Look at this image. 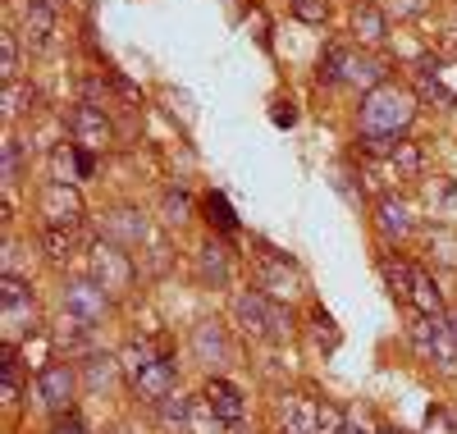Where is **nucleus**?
<instances>
[{
  "label": "nucleus",
  "mask_w": 457,
  "mask_h": 434,
  "mask_svg": "<svg viewBox=\"0 0 457 434\" xmlns=\"http://www.w3.org/2000/svg\"><path fill=\"white\" fill-rule=\"evenodd\" d=\"M416 105H421V101H416V92H407L398 83H385V88H375V92L361 96L357 129L366 138H403L411 129V120H416Z\"/></svg>",
  "instance_id": "1"
},
{
  "label": "nucleus",
  "mask_w": 457,
  "mask_h": 434,
  "mask_svg": "<svg viewBox=\"0 0 457 434\" xmlns=\"http://www.w3.org/2000/svg\"><path fill=\"white\" fill-rule=\"evenodd\" d=\"M0 325H5V343H19L42 325L37 315V293L23 274H0Z\"/></svg>",
  "instance_id": "2"
},
{
  "label": "nucleus",
  "mask_w": 457,
  "mask_h": 434,
  "mask_svg": "<svg viewBox=\"0 0 457 434\" xmlns=\"http://www.w3.org/2000/svg\"><path fill=\"white\" fill-rule=\"evenodd\" d=\"M137 261L129 256V247L120 243H110V238H96L92 252H87V274L110 293V297H124L133 284H137Z\"/></svg>",
  "instance_id": "3"
},
{
  "label": "nucleus",
  "mask_w": 457,
  "mask_h": 434,
  "mask_svg": "<svg viewBox=\"0 0 457 434\" xmlns=\"http://www.w3.org/2000/svg\"><path fill=\"white\" fill-rule=\"evenodd\" d=\"M407 343H411V352H416L426 366H435V371H444V375L457 371V338H453V330H448L444 315H416V325L407 330Z\"/></svg>",
  "instance_id": "4"
},
{
  "label": "nucleus",
  "mask_w": 457,
  "mask_h": 434,
  "mask_svg": "<svg viewBox=\"0 0 457 434\" xmlns=\"http://www.w3.org/2000/svg\"><path fill=\"white\" fill-rule=\"evenodd\" d=\"M79 388H83L79 362H64V357L46 362L42 371H37V384H32V393H37V407L51 412V416L73 412V398H79Z\"/></svg>",
  "instance_id": "5"
},
{
  "label": "nucleus",
  "mask_w": 457,
  "mask_h": 434,
  "mask_svg": "<svg viewBox=\"0 0 457 434\" xmlns=\"http://www.w3.org/2000/svg\"><path fill=\"white\" fill-rule=\"evenodd\" d=\"M270 311H275V297H265L261 288H234L228 297V321L238 325V334L247 338H270Z\"/></svg>",
  "instance_id": "6"
},
{
  "label": "nucleus",
  "mask_w": 457,
  "mask_h": 434,
  "mask_svg": "<svg viewBox=\"0 0 457 434\" xmlns=\"http://www.w3.org/2000/svg\"><path fill=\"white\" fill-rule=\"evenodd\" d=\"M187 347H193V357H197L211 375H220L228 362H234V338H228V325H220V321H197Z\"/></svg>",
  "instance_id": "7"
},
{
  "label": "nucleus",
  "mask_w": 457,
  "mask_h": 434,
  "mask_svg": "<svg viewBox=\"0 0 457 434\" xmlns=\"http://www.w3.org/2000/svg\"><path fill=\"white\" fill-rule=\"evenodd\" d=\"M256 288L275 302H293L302 293V274H297V261L284 256V252H265L261 256V270H256Z\"/></svg>",
  "instance_id": "8"
},
{
  "label": "nucleus",
  "mask_w": 457,
  "mask_h": 434,
  "mask_svg": "<svg viewBox=\"0 0 457 434\" xmlns=\"http://www.w3.org/2000/svg\"><path fill=\"white\" fill-rule=\"evenodd\" d=\"M37 206H42V220L46 224H60V229H79L87 220V206H83V196L73 183H51L42 188V196H37Z\"/></svg>",
  "instance_id": "9"
},
{
  "label": "nucleus",
  "mask_w": 457,
  "mask_h": 434,
  "mask_svg": "<svg viewBox=\"0 0 457 434\" xmlns=\"http://www.w3.org/2000/svg\"><path fill=\"white\" fill-rule=\"evenodd\" d=\"M110 306H114V297L92 280V274H83V280H69V284H64V311H69V315H79V321L101 325L105 315H110Z\"/></svg>",
  "instance_id": "10"
},
{
  "label": "nucleus",
  "mask_w": 457,
  "mask_h": 434,
  "mask_svg": "<svg viewBox=\"0 0 457 434\" xmlns=\"http://www.w3.org/2000/svg\"><path fill=\"white\" fill-rule=\"evenodd\" d=\"M101 238L120 243V247H146L156 233H151V220H146L137 206H114V211H105V220H101Z\"/></svg>",
  "instance_id": "11"
},
{
  "label": "nucleus",
  "mask_w": 457,
  "mask_h": 434,
  "mask_svg": "<svg viewBox=\"0 0 457 434\" xmlns=\"http://www.w3.org/2000/svg\"><path fill=\"white\" fill-rule=\"evenodd\" d=\"M193 265H197V280L206 288H228V280H234V252H228V243L220 238V233H211V238L197 243Z\"/></svg>",
  "instance_id": "12"
},
{
  "label": "nucleus",
  "mask_w": 457,
  "mask_h": 434,
  "mask_svg": "<svg viewBox=\"0 0 457 434\" xmlns=\"http://www.w3.org/2000/svg\"><path fill=\"white\" fill-rule=\"evenodd\" d=\"M174 384H179V371H174V362L161 352L156 362H146V366L129 380V393H133L137 403H151V407H156L161 398H170V393H174Z\"/></svg>",
  "instance_id": "13"
},
{
  "label": "nucleus",
  "mask_w": 457,
  "mask_h": 434,
  "mask_svg": "<svg viewBox=\"0 0 457 434\" xmlns=\"http://www.w3.org/2000/svg\"><path fill=\"white\" fill-rule=\"evenodd\" d=\"M375 229H379V238H385V243H403V238L416 233V215H411V206L403 202L398 192L375 196Z\"/></svg>",
  "instance_id": "14"
},
{
  "label": "nucleus",
  "mask_w": 457,
  "mask_h": 434,
  "mask_svg": "<svg viewBox=\"0 0 457 434\" xmlns=\"http://www.w3.org/2000/svg\"><path fill=\"white\" fill-rule=\"evenodd\" d=\"M69 138L92 151V146H105V142L114 138V124H110V114H105L101 105L79 101V105L69 110Z\"/></svg>",
  "instance_id": "15"
},
{
  "label": "nucleus",
  "mask_w": 457,
  "mask_h": 434,
  "mask_svg": "<svg viewBox=\"0 0 457 434\" xmlns=\"http://www.w3.org/2000/svg\"><path fill=\"white\" fill-rule=\"evenodd\" d=\"M202 398L211 403V412H215L224 425H243V416H247V398H243V388H238L234 380L211 375L206 388H202Z\"/></svg>",
  "instance_id": "16"
},
{
  "label": "nucleus",
  "mask_w": 457,
  "mask_h": 434,
  "mask_svg": "<svg viewBox=\"0 0 457 434\" xmlns=\"http://www.w3.org/2000/svg\"><path fill=\"white\" fill-rule=\"evenodd\" d=\"M79 375H83V388L87 393H110L114 384L124 380V366H120V352H92V357L79 362Z\"/></svg>",
  "instance_id": "17"
},
{
  "label": "nucleus",
  "mask_w": 457,
  "mask_h": 434,
  "mask_svg": "<svg viewBox=\"0 0 457 434\" xmlns=\"http://www.w3.org/2000/svg\"><path fill=\"white\" fill-rule=\"evenodd\" d=\"M55 347L69 352V362H83L96 352V325L92 321H79V315H64L60 330H55Z\"/></svg>",
  "instance_id": "18"
},
{
  "label": "nucleus",
  "mask_w": 457,
  "mask_h": 434,
  "mask_svg": "<svg viewBox=\"0 0 457 434\" xmlns=\"http://www.w3.org/2000/svg\"><path fill=\"white\" fill-rule=\"evenodd\" d=\"M279 416H284V434H320V403H316V398L284 393Z\"/></svg>",
  "instance_id": "19"
},
{
  "label": "nucleus",
  "mask_w": 457,
  "mask_h": 434,
  "mask_svg": "<svg viewBox=\"0 0 457 434\" xmlns=\"http://www.w3.org/2000/svg\"><path fill=\"white\" fill-rule=\"evenodd\" d=\"M353 64H357L353 46L329 42V46L320 51V60H316V83H320V88H338V83H348V78H353Z\"/></svg>",
  "instance_id": "20"
},
{
  "label": "nucleus",
  "mask_w": 457,
  "mask_h": 434,
  "mask_svg": "<svg viewBox=\"0 0 457 434\" xmlns=\"http://www.w3.org/2000/svg\"><path fill=\"white\" fill-rule=\"evenodd\" d=\"M51 32H55V5H46V0H23V37H28V46L46 51Z\"/></svg>",
  "instance_id": "21"
},
{
  "label": "nucleus",
  "mask_w": 457,
  "mask_h": 434,
  "mask_svg": "<svg viewBox=\"0 0 457 434\" xmlns=\"http://www.w3.org/2000/svg\"><path fill=\"white\" fill-rule=\"evenodd\" d=\"M37 247L51 265H64L79 256V229H60V224H42L37 229Z\"/></svg>",
  "instance_id": "22"
},
{
  "label": "nucleus",
  "mask_w": 457,
  "mask_h": 434,
  "mask_svg": "<svg viewBox=\"0 0 457 434\" xmlns=\"http://www.w3.org/2000/svg\"><path fill=\"white\" fill-rule=\"evenodd\" d=\"M379 274H385V284H389V293L403 302V306H411V274H416V261H407V256H398V252H379Z\"/></svg>",
  "instance_id": "23"
},
{
  "label": "nucleus",
  "mask_w": 457,
  "mask_h": 434,
  "mask_svg": "<svg viewBox=\"0 0 457 434\" xmlns=\"http://www.w3.org/2000/svg\"><path fill=\"white\" fill-rule=\"evenodd\" d=\"M353 37L361 46H385V37H389V19L379 5H370V0H361V5L353 10Z\"/></svg>",
  "instance_id": "24"
},
{
  "label": "nucleus",
  "mask_w": 457,
  "mask_h": 434,
  "mask_svg": "<svg viewBox=\"0 0 457 434\" xmlns=\"http://www.w3.org/2000/svg\"><path fill=\"white\" fill-rule=\"evenodd\" d=\"M411 311L416 315H444V288L421 265H416V274H411Z\"/></svg>",
  "instance_id": "25"
},
{
  "label": "nucleus",
  "mask_w": 457,
  "mask_h": 434,
  "mask_svg": "<svg viewBox=\"0 0 457 434\" xmlns=\"http://www.w3.org/2000/svg\"><path fill=\"white\" fill-rule=\"evenodd\" d=\"M0 388H5V407H19L23 398V362L14 343H0Z\"/></svg>",
  "instance_id": "26"
},
{
  "label": "nucleus",
  "mask_w": 457,
  "mask_h": 434,
  "mask_svg": "<svg viewBox=\"0 0 457 434\" xmlns=\"http://www.w3.org/2000/svg\"><path fill=\"white\" fill-rule=\"evenodd\" d=\"M193 403L197 398H187V393H170V398L156 403V425L165 434H183L187 430V416H193Z\"/></svg>",
  "instance_id": "27"
},
{
  "label": "nucleus",
  "mask_w": 457,
  "mask_h": 434,
  "mask_svg": "<svg viewBox=\"0 0 457 434\" xmlns=\"http://www.w3.org/2000/svg\"><path fill=\"white\" fill-rule=\"evenodd\" d=\"M389 170H394L398 179H421V170H426V151H421V142L403 138V142L394 146V155H389Z\"/></svg>",
  "instance_id": "28"
},
{
  "label": "nucleus",
  "mask_w": 457,
  "mask_h": 434,
  "mask_svg": "<svg viewBox=\"0 0 457 434\" xmlns=\"http://www.w3.org/2000/svg\"><path fill=\"white\" fill-rule=\"evenodd\" d=\"M46 170H51V183H79V146L55 142L46 155Z\"/></svg>",
  "instance_id": "29"
},
{
  "label": "nucleus",
  "mask_w": 457,
  "mask_h": 434,
  "mask_svg": "<svg viewBox=\"0 0 457 434\" xmlns=\"http://www.w3.org/2000/svg\"><path fill=\"white\" fill-rule=\"evenodd\" d=\"M411 83H416V101H421V105H439V110L457 105V92H448L439 83V73H411Z\"/></svg>",
  "instance_id": "30"
},
{
  "label": "nucleus",
  "mask_w": 457,
  "mask_h": 434,
  "mask_svg": "<svg viewBox=\"0 0 457 434\" xmlns=\"http://www.w3.org/2000/svg\"><path fill=\"white\" fill-rule=\"evenodd\" d=\"M202 211H206V220H211V229L220 233V238H224V233H238V215H234V206L224 202V192H206Z\"/></svg>",
  "instance_id": "31"
},
{
  "label": "nucleus",
  "mask_w": 457,
  "mask_h": 434,
  "mask_svg": "<svg viewBox=\"0 0 457 434\" xmlns=\"http://www.w3.org/2000/svg\"><path fill=\"white\" fill-rule=\"evenodd\" d=\"M156 357H161V352L151 347L146 338H129V343L120 347V366H124V384H129V380H133V375H137V371H142L146 362H156Z\"/></svg>",
  "instance_id": "32"
},
{
  "label": "nucleus",
  "mask_w": 457,
  "mask_h": 434,
  "mask_svg": "<svg viewBox=\"0 0 457 434\" xmlns=\"http://www.w3.org/2000/svg\"><path fill=\"white\" fill-rule=\"evenodd\" d=\"M161 220L165 224H187L193 220V196H187L183 188H165L161 192Z\"/></svg>",
  "instance_id": "33"
},
{
  "label": "nucleus",
  "mask_w": 457,
  "mask_h": 434,
  "mask_svg": "<svg viewBox=\"0 0 457 434\" xmlns=\"http://www.w3.org/2000/svg\"><path fill=\"white\" fill-rule=\"evenodd\" d=\"M224 430H228V425H224V421H220V416L211 412V403H206V398H197V403H193V416H187V430H183V434H224Z\"/></svg>",
  "instance_id": "34"
},
{
  "label": "nucleus",
  "mask_w": 457,
  "mask_h": 434,
  "mask_svg": "<svg viewBox=\"0 0 457 434\" xmlns=\"http://www.w3.org/2000/svg\"><path fill=\"white\" fill-rule=\"evenodd\" d=\"M37 101V92L28 83H5V92H0V105H5V120H19V114Z\"/></svg>",
  "instance_id": "35"
},
{
  "label": "nucleus",
  "mask_w": 457,
  "mask_h": 434,
  "mask_svg": "<svg viewBox=\"0 0 457 434\" xmlns=\"http://www.w3.org/2000/svg\"><path fill=\"white\" fill-rule=\"evenodd\" d=\"M430 202H435V215L457 224V179H439L435 192H430Z\"/></svg>",
  "instance_id": "36"
},
{
  "label": "nucleus",
  "mask_w": 457,
  "mask_h": 434,
  "mask_svg": "<svg viewBox=\"0 0 457 434\" xmlns=\"http://www.w3.org/2000/svg\"><path fill=\"white\" fill-rule=\"evenodd\" d=\"M312 330H316L320 352H334V347H338V325H334V315H329L325 306H312Z\"/></svg>",
  "instance_id": "37"
},
{
  "label": "nucleus",
  "mask_w": 457,
  "mask_h": 434,
  "mask_svg": "<svg viewBox=\"0 0 457 434\" xmlns=\"http://www.w3.org/2000/svg\"><path fill=\"white\" fill-rule=\"evenodd\" d=\"M170 265H174V252H170V243H165V238H161V233H156V238H151V243H146V256H142V270H146V274H165Z\"/></svg>",
  "instance_id": "38"
},
{
  "label": "nucleus",
  "mask_w": 457,
  "mask_h": 434,
  "mask_svg": "<svg viewBox=\"0 0 457 434\" xmlns=\"http://www.w3.org/2000/svg\"><path fill=\"white\" fill-rule=\"evenodd\" d=\"M0 78H5V83H19V37L14 32L0 37Z\"/></svg>",
  "instance_id": "39"
},
{
  "label": "nucleus",
  "mask_w": 457,
  "mask_h": 434,
  "mask_svg": "<svg viewBox=\"0 0 457 434\" xmlns=\"http://www.w3.org/2000/svg\"><path fill=\"white\" fill-rule=\"evenodd\" d=\"M288 10H293V19L320 28V23L329 19V0H288Z\"/></svg>",
  "instance_id": "40"
},
{
  "label": "nucleus",
  "mask_w": 457,
  "mask_h": 434,
  "mask_svg": "<svg viewBox=\"0 0 457 434\" xmlns=\"http://www.w3.org/2000/svg\"><path fill=\"white\" fill-rule=\"evenodd\" d=\"M297 334V321H293V311L284 306V302H275V311H270V343H288Z\"/></svg>",
  "instance_id": "41"
},
{
  "label": "nucleus",
  "mask_w": 457,
  "mask_h": 434,
  "mask_svg": "<svg viewBox=\"0 0 457 434\" xmlns=\"http://www.w3.org/2000/svg\"><path fill=\"white\" fill-rule=\"evenodd\" d=\"M320 434H348V407L338 403H320Z\"/></svg>",
  "instance_id": "42"
},
{
  "label": "nucleus",
  "mask_w": 457,
  "mask_h": 434,
  "mask_svg": "<svg viewBox=\"0 0 457 434\" xmlns=\"http://www.w3.org/2000/svg\"><path fill=\"white\" fill-rule=\"evenodd\" d=\"M51 434H92V430L79 412H64V416H51Z\"/></svg>",
  "instance_id": "43"
},
{
  "label": "nucleus",
  "mask_w": 457,
  "mask_h": 434,
  "mask_svg": "<svg viewBox=\"0 0 457 434\" xmlns=\"http://www.w3.org/2000/svg\"><path fill=\"white\" fill-rule=\"evenodd\" d=\"M19 170H23V151H19V138H5V188H14Z\"/></svg>",
  "instance_id": "44"
},
{
  "label": "nucleus",
  "mask_w": 457,
  "mask_h": 434,
  "mask_svg": "<svg viewBox=\"0 0 457 434\" xmlns=\"http://www.w3.org/2000/svg\"><path fill=\"white\" fill-rule=\"evenodd\" d=\"M348 434H379L370 407H348Z\"/></svg>",
  "instance_id": "45"
},
{
  "label": "nucleus",
  "mask_w": 457,
  "mask_h": 434,
  "mask_svg": "<svg viewBox=\"0 0 457 434\" xmlns=\"http://www.w3.org/2000/svg\"><path fill=\"white\" fill-rule=\"evenodd\" d=\"M105 78H110V88H114V92H120V96H124L129 105H137V101H142V92H137V88L129 83V78H124L120 69H105Z\"/></svg>",
  "instance_id": "46"
},
{
  "label": "nucleus",
  "mask_w": 457,
  "mask_h": 434,
  "mask_svg": "<svg viewBox=\"0 0 457 434\" xmlns=\"http://www.w3.org/2000/svg\"><path fill=\"white\" fill-rule=\"evenodd\" d=\"M105 83L110 78H83V101L87 105H105Z\"/></svg>",
  "instance_id": "47"
},
{
  "label": "nucleus",
  "mask_w": 457,
  "mask_h": 434,
  "mask_svg": "<svg viewBox=\"0 0 457 434\" xmlns=\"http://www.w3.org/2000/svg\"><path fill=\"white\" fill-rule=\"evenodd\" d=\"M270 120H275L279 129H293V124H297V110H293V101H279V105L270 110Z\"/></svg>",
  "instance_id": "48"
},
{
  "label": "nucleus",
  "mask_w": 457,
  "mask_h": 434,
  "mask_svg": "<svg viewBox=\"0 0 457 434\" xmlns=\"http://www.w3.org/2000/svg\"><path fill=\"white\" fill-rule=\"evenodd\" d=\"M421 10H426V0H394V14L398 19H416Z\"/></svg>",
  "instance_id": "49"
},
{
  "label": "nucleus",
  "mask_w": 457,
  "mask_h": 434,
  "mask_svg": "<svg viewBox=\"0 0 457 434\" xmlns=\"http://www.w3.org/2000/svg\"><path fill=\"white\" fill-rule=\"evenodd\" d=\"M73 146H79V142H73ZM92 174H96V155L87 146H79V179H92Z\"/></svg>",
  "instance_id": "50"
},
{
  "label": "nucleus",
  "mask_w": 457,
  "mask_h": 434,
  "mask_svg": "<svg viewBox=\"0 0 457 434\" xmlns=\"http://www.w3.org/2000/svg\"><path fill=\"white\" fill-rule=\"evenodd\" d=\"M444 321H448V330H453V338H457V306H453V311H444Z\"/></svg>",
  "instance_id": "51"
},
{
  "label": "nucleus",
  "mask_w": 457,
  "mask_h": 434,
  "mask_svg": "<svg viewBox=\"0 0 457 434\" xmlns=\"http://www.w3.org/2000/svg\"><path fill=\"white\" fill-rule=\"evenodd\" d=\"M379 434H411V430H394V425H385V430H379Z\"/></svg>",
  "instance_id": "52"
},
{
  "label": "nucleus",
  "mask_w": 457,
  "mask_h": 434,
  "mask_svg": "<svg viewBox=\"0 0 457 434\" xmlns=\"http://www.w3.org/2000/svg\"><path fill=\"white\" fill-rule=\"evenodd\" d=\"M357 5H361V0H357Z\"/></svg>",
  "instance_id": "53"
}]
</instances>
